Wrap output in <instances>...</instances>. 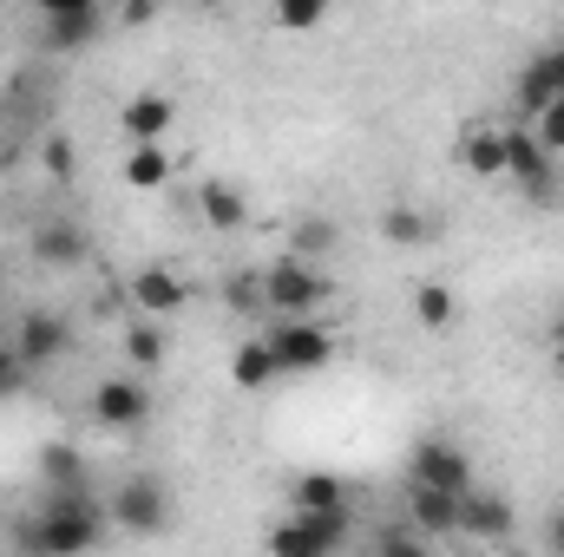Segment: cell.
Listing matches in <instances>:
<instances>
[{
    "label": "cell",
    "mask_w": 564,
    "mask_h": 557,
    "mask_svg": "<svg viewBox=\"0 0 564 557\" xmlns=\"http://www.w3.org/2000/svg\"><path fill=\"white\" fill-rule=\"evenodd\" d=\"M348 499H355V485L335 472H302L289 485V512H348Z\"/></svg>",
    "instance_id": "cell-17"
},
{
    "label": "cell",
    "mask_w": 564,
    "mask_h": 557,
    "mask_svg": "<svg viewBox=\"0 0 564 557\" xmlns=\"http://www.w3.org/2000/svg\"><path fill=\"white\" fill-rule=\"evenodd\" d=\"M270 354H276V374H322L335 361V335L315 315H276Z\"/></svg>",
    "instance_id": "cell-4"
},
{
    "label": "cell",
    "mask_w": 564,
    "mask_h": 557,
    "mask_svg": "<svg viewBox=\"0 0 564 557\" xmlns=\"http://www.w3.org/2000/svg\"><path fill=\"white\" fill-rule=\"evenodd\" d=\"M381 243H394V250H426V243H433V217L414 210V204H388V210H381Z\"/></svg>",
    "instance_id": "cell-22"
},
{
    "label": "cell",
    "mask_w": 564,
    "mask_h": 557,
    "mask_svg": "<svg viewBox=\"0 0 564 557\" xmlns=\"http://www.w3.org/2000/svg\"><path fill=\"white\" fill-rule=\"evenodd\" d=\"M13 348H20V361L40 374V368H53V361L73 354V321L53 315V308H26V315L13 321Z\"/></svg>",
    "instance_id": "cell-6"
},
{
    "label": "cell",
    "mask_w": 564,
    "mask_h": 557,
    "mask_svg": "<svg viewBox=\"0 0 564 557\" xmlns=\"http://www.w3.org/2000/svg\"><path fill=\"white\" fill-rule=\"evenodd\" d=\"M40 485H46V492H79V485H86V459H79L73 446H59V439L40 446Z\"/></svg>",
    "instance_id": "cell-23"
},
{
    "label": "cell",
    "mask_w": 564,
    "mask_h": 557,
    "mask_svg": "<svg viewBox=\"0 0 564 557\" xmlns=\"http://www.w3.org/2000/svg\"><path fill=\"white\" fill-rule=\"evenodd\" d=\"M40 13H79V7H99V0H33Z\"/></svg>",
    "instance_id": "cell-32"
},
{
    "label": "cell",
    "mask_w": 564,
    "mask_h": 557,
    "mask_svg": "<svg viewBox=\"0 0 564 557\" xmlns=\"http://www.w3.org/2000/svg\"><path fill=\"white\" fill-rule=\"evenodd\" d=\"M86 230L79 223H40L33 230V263H46V270H79L86 263Z\"/></svg>",
    "instance_id": "cell-15"
},
{
    "label": "cell",
    "mask_w": 564,
    "mask_h": 557,
    "mask_svg": "<svg viewBox=\"0 0 564 557\" xmlns=\"http://www.w3.org/2000/svg\"><path fill=\"white\" fill-rule=\"evenodd\" d=\"M263 302H270L276 315H315V308H328V302H335V282L322 276L308 256L282 250L276 263L263 270Z\"/></svg>",
    "instance_id": "cell-2"
},
{
    "label": "cell",
    "mask_w": 564,
    "mask_h": 557,
    "mask_svg": "<svg viewBox=\"0 0 564 557\" xmlns=\"http://www.w3.org/2000/svg\"><path fill=\"white\" fill-rule=\"evenodd\" d=\"M191 7H224V0H191Z\"/></svg>",
    "instance_id": "cell-36"
},
{
    "label": "cell",
    "mask_w": 564,
    "mask_h": 557,
    "mask_svg": "<svg viewBox=\"0 0 564 557\" xmlns=\"http://www.w3.org/2000/svg\"><path fill=\"white\" fill-rule=\"evenodd\" d=\"M171 125H177V99H171V92H132V99L119 106L126 144H164Z\"/></svg>",
    "instance_id": "cell-13"
},
{
    "label": "cell",
    "mask_w": 564,
    "mask_h": 557,
    "mask_svg": "<svg viewBox=\"0 0 564 557\" xmlns=\"http://www.w3.org/2000/svg\"><path fill=\"white\" fill-rule=\"evenodd\" d=\"M126 302H132L139 315L171 321V315H184V302H191V282L177 276V270H164V263H151V270H139V276L126 282Z\"/></svg>",
    "instance_id": "cell-9"
},
{
    "label": "cell",
    "mask_w": 564,
    "mask_h": 557,
    "mask_svg": "<svg viewBox=\"0 0 564 557\" xmlns=\"http://www.w3.org/2000/svg\"><path fill=\"white\" fill-rule=\"evenodd\" d=\"M545 545L564 557V512H552V525H545Z\"/></svg>",
    "instance_id": "cell-33"
},
{
    "label": "cell",
    "mask_w": 564,
    "mask_h": 557,
    "mask_svg": "<svg viewBox=\"0 0 564 557\" xmlns=\"http://www.w3.org/2000/svg\"><path fill=\"white\" fill-rule=\"evenodd\" d=\"M151 20V0H126V26H144Z\"/></svg>",
    "instance_id": "cell-35"
},
{
    "label": "cell",
    "mask_w": 564,
    "mask_h": 557,
    "mask_svg": "<svg viewBox=\"0 0 564 557\" xmlns=\"http://www.w3.org/2000/svg\"><path fill=\"white\" fill-rule=\"evenodd\" d=\"M506 177L532 197V204H552L564 184H558V151L539 139L532 125H506Z\"/></svg>",
    "instance_id": "cell-3"
},
{
    "label": "cell",
    "mask_w": 564,
    "mask_h": 557,
    "mask_svg": "<svg viewBox=\"0 0 564 557\" xmlns=\"http://www.w3.org/2000/svg\"><path fill=\"white\" fill-rule=\"evenodd\" d=\"M270 381H282V374H276V354H270V335L237 341V348H230V387L257 394V387H270Z\"/></svg>",
    "instance_id": "cell-18"
},
{
    "label": "cell",
    "mask_w": 564,
    "mask_h": 557,
    "mask_svg": "<svg viewBox=\"0 0 564 557\" xmlns=\"http://www.w3.org/2000/svg\"><path fill=\"white\" fill-rule=\"evenodd\" d=\"M197 217L210 223V230H243V217H250V204H243V190L237 184H224V177H210V184H197Z\"/></svg>",
    "instance_id": "cell-19"
},
{
    "label": "cell",
    "mask_w": 564,
    "mask_h": 557,
    "mask_svg": "<svg viewBox=\"0 0 564 557\" xmlns=\"http://www.w3.org/2000/svg\"><path fill=\"white\" fill-rule=\"evenodd\" d=\"M164 354H171V341H164V321H158V315H139V321H126V361H132V374H151V368H164Z\"/></svg>",
    "instance_id": "cell-21"
},
{
    "label": "cell",
    "mask_w": 564,
    "mask_h": 557,
    "mask_svg": "<svg viewBox=\"0 0 564 557\" xmlns=\"http://www.w3.org/2000/svg\"><path fill=\"white\" fill-rule=\"evenodd\" d=\"M106 525H112V512L93 499V485H79V492H46V499L13 525V538H20V551L79 557L106 538Z\"/></svg>",
    "instance_id": "cell-1"
},
{
    "label": "cell",
    "mask_w": 564,
    "mask_h": 557,
    "mask_svg": "<svg viewBox=\"0 0 564 557\" xmlns=\"http://www.w3.org/2000/svg\"><path fill=\"white\" fill-rule=\"evenodd\" d=\"M106 512H112V525L132 532V538H158V532H171V492H164L158 472H132V479L112 492Z\"/></svg>",
    "instance_id": "cell-5"
},
{
    "label": "cell",
    "mask_w": 564,
    "mask_h": 557,
    "mask_svg": "<svg viewBox=\"0 0 564 557\" xmlns=\"http://www.w3.org/2000/svg\"><path fill=\"white\" fill-rule=\"evenodd\" d=\"M40 164H46L53 184H73V177H79V151H73V139H46L40 144Z\"/></svg>",
    "instance_id": "cell-29"
},
{
    "label": "cell",
    "mask_w": 564,
    "mask_h": 557,
    "mask_svg": "<svg viewBox=\"0 0 564 557\" xmlns=\"http://www.w3.org/2000/svg\"><path fill=\"white\" fill-rule=\"evenodd\" d=\"M328 7L335 0H270V20H276L282 33H315L328 20Z\"/></svg>",
    "instance_id": "cell-26"
},
{
    "label": "cell",
    "mask_w": 564,
    "mask_h": 557,
    "mask_svg": "<svg viewBox=\"0 0 564 557\" xmlns=\"http://www.w3.org/2000/svg\"><path fill=\"white\" fill-rule=\"evenodd\" d=\"M532 132H539V139H545V144H552V151L564 157V99H552V106L532 119Z\"/></svg>",
    "instance_id": "cell-31"
},
{
    "label": "cell",
    "mask_w": 564,
    "mask_h": 557,
    "mask_svg": "<svg viewBox=\"0 0 564 557\" xmlns=\"http://www.w3.org/2000/svg\"><path fill=\"white\" fill-rule=\"evenodd\" d=\"M519 518H512V499L499 492H459V538L473 545H512Z\"/></svg>",
    "instance_id": "cell-8"
},
{
    "label": "cell",
    "mask_w": 564,
    "mask_h": 557,
    "mask_svg": "<svg viewBox=\"0 0 564 557\" xmlns=\"http://www.w3.org/2000/svg\"><path fill=\"white\" fill-rule=\"evenodd\" d=\"M512 99H519V112H525V119H539L552 99H564V46H545V53H532V59H525V73H519Z\"/></svg>",
    "instance_id": "cell-11"
},
{
    "label": "cell",
    "mask_w": 564,
    "mask_h": 557,
    "mask_svg": "<svg viewBox=\"0 0 564 557\" xmlns=\"http://www.w3.org/2000/svg\"><path fill=\"white\" fill-rule=\"evenodd\" d=\"M375 545H381V551H394V557H421L433 538H426L414 518H394V525H381V538H375Z\"/></svg>",
    "instance_id": "cell-27"
},
{
    "label": "cell",
    "mask_w": 564,
    "mask_h": 557,
    "mask_svg": "<svg viewBox=\"0 0 564 557\" xmlns=\"http://www.w3.org/2000/svg\"><path fill=\"white\" fill-rule=\"evenodd\" d=\"M46 26H40V46L46 53H79V46H93L99 40V7H79V13H40Z\"/></svg>",
    "instance_id": "cell-16"
},
{
    "label": "cell",
    "mask_w": 564,
    "mask_h": 557,
    "mask_svg": "<svg viewBox=\"0 0 564 557\" xmlns=\"http://www.w3.org/2000/svg\"><path fill=\"white\" fill-rule=\"evenodd\" d=\"M545 348H552V368H558V381H564V321L552 328V341H545Z\"/></svg>",
    "instance_id": "cell-34"
},
{
    "label": "cell",
    "mask_w": 564,
    "mask_h": 557,
    "mask_svg": "<svg viewBox=\"0 0 564 557\" xmlns=\"http://www.w3.org/2000/svg\"><path fill=\"white\" fill-rule=\"evenodd\" d=\"M459 171L479 184H499L506 177V125H473L459 139Z\"/></svg>",
    "instance_id": "cell-14"
},
{
    "label": "cell",
    "mask_w": 564,
    "mask_h": 557,
    "mask_svg": "<svg viewBox=\"0 0 564 557\" xmlns=\"http://www.w3.org/2000/svg\"><path fill=\"white\" fill-rule=\"evenodd\" d=\"M414 321H421L426 335H446V328L459 321V295H453L446 282H421V288H414Z\"/></svg>",
    "instance_id": "cell-24"
},
{
    "label": "cell",
    "mask_w": 564,
    "mask_h": 557,
    "mask_svg": "<svg viewBox=\"0 0 564 557\" xmlns=\"http://www.w3.org/2000/svg\"><path fill=\"white\" fill-rule=\"evenodd\" d=\"M119 177H126V190H164L171 184V151L164 144H126Z\"/></svg>",
    "instance_id": "cell-20"
},
{
    "label": "cell",
    "mask_w": 564,
    "mask_h": 557,
    "mask_svg": "<svg viewBox=\"0 0 564 557\" xmlns=\"http://www.w3.org/2000/svg\"><path fill=\"white\" fill-rule=\"evenodd\" d=\"M408 518L421 525L433 545L459 538V492H446V485H426V479H408Z\"/></svg>",
    "instance_id": "cell-10"
},
{
    "label": "cell",
    "mask_w": 564,
    "mask_h": 557,
    "mask_svg": "<svg viewBox=\"0 0 564 557\" xmlns=\"http://www.w3.org/2000/svg\"><path fill=\"white\" fill-rule=\"evenodd\" d=\"M26 381H33V368L20 361V348H13V341H0V401H13Z\"/></svg>",
    "instance_id": "cell-30"
},
{
    "label": "cell",
    "mask_w": 564,
    "mask_h": 557,
    "mask_svg": "<svg viewBox=\"0 0 564 557\" xmlns=\"http://www.w3.org/2000/svg\"><path fill=\"white\" fill-rule=\"evenodd\" d=\"M93 419L106 433H139L144 419H151V387H144L139 374H106L93 387Z\"/></svg>",
    "instance_id": "cell-7"
},
{
    "label": "cell",
    "mask_w": 564,
    "mask_h": 557,
    "mask_svg": "<svg viewBox=\"0 0 564 557\" xmlns=\"http://www.w3.org/2000/svg\"><path fill=\"white\" fill-rule=\"evenodd\" d=\"M224 302H230L237 315H257V308H270V302H263V270H243V276H230V282H224Z\"/></svg>",
    "instance_id": "cell-28"
},
{
    "label": "cell",
    "mask_w": 564,
    "mask_h": 557,
    "mask_svg": "<svg viewBox=\"0 0 564 557\" xmlns=\"http://www.w3.org/2000/svg\"><path fill=\"white\" fill-rule=\"evenodd\" d=\"M335 243H341V223H335V217H302V223L289 230V250L308 256V263H322Z\"/></svg>",
    "instance_id": "cell-25"
},
{
    "label": "cell",
    "mask_w": 564,
    "mask_h": 557,
    "mask_svg": "<svg viewBox=\"0 0 564 557\" xmlns=\"http://www.w3.org/2000/svg\"><path fill=\"white\" fill-rule=\"evenodd\" d=\"M408 472L426 479V485H446V492H473V459L453 439H421L414 459H408Z\"/></svg>",
    "instance_id": "cell-12"
}]
</instances>
